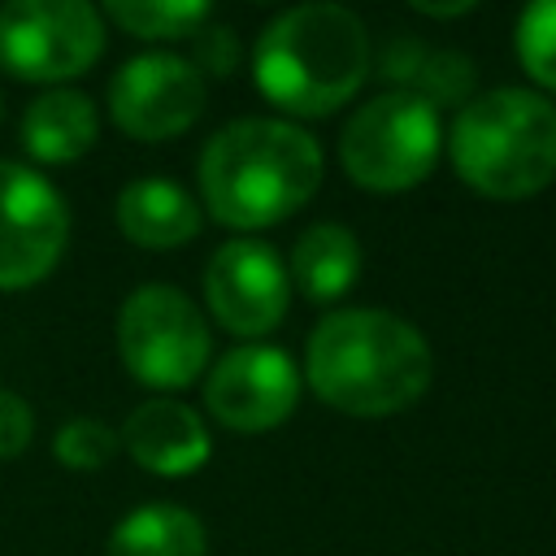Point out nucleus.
Returning a JSON list of instances; mask_svg holds the SVG:
<instances>
[{
	"label": "nucleus",
	"instance_id": "obj_1",
	"mask_svg": "<svg viewBox=\"0 0 556 556\" xmlns=\"http://www.w3.org/2000/svg\"><path fill=\"white\" fill-rule=\"evenodd\" d=\"M434 356L417 326L387 308L326 313L304 348V378L339 413L387 417L421 400Z\"/></svg>",
	"mask_w": 556,
	"mask_h": 556
},
{
	"label": "nucleus",
	"instance_id": "obj_2",
	"mask_svg": "<svg viewBox=\"0 0 556 556\" xmlns=\"http://www.w3.org/2000/svg\"><path fill=\"white\" fill-rule=\"evenodd\" d=\"M321 182V148L282 117H239L200 152V195L213 222L261 230L287 222Z\"/></svg>",
	"mask_w": 556,
	"mask_h": 556
},
{
	"label": "nucleus",
	"instance_id": "obj_3",
	"mask_svg": "<svg viewBox=\"0 0 556 556\" xmlns=\"http://www.w3.org/2000/svg\"><path fill=\"white\" fill-rule=\"evenodd\" d=\"M369 74V35L343 4H295L278 13L252 52L256 91L295 117H326Z\"/></svg>",
	"mask_w": 556,
	"mask_h": 556
},
{
	"label": "nucleus",
	"instance_id": "obj_4",
	"mask_svg": "<svg viewBox=\"0 0 556 556\" xmlns=\"http://www.w3.org/2000/svg\"><path fill=\"white\" fill-rule=\"evenodd\" d=\"M447 148L460 182L491 200H526L556 178V104L521 87L482 91L460 104Z\"/></svg>",
	"mask_w": 556,
	"mask_h": 556
},
{
	"label": "nucleus",
	"instance_id": "obj_5",
	"mask_svg": "<svg viewBox=\"0 0 556 556\" xmlns=\"http://www.w3.org/2000/svg\"><path fill=\"white\" fill-rule=\"evenodd\" d=\"M439 143V109L421 96L387 91L348 117L339 135V161L365 191H408L434 169Z\"/></svg>",
	"mask_w": 556,
	"mask_h": 556
},
{
	"label": "nucleus",
	"instance_id": "obj_6",
	"mask_svg": "<svg viewBox=\"0 0 556 556\" xmlns=\"http://www.w3.org/2000/svg\"><path fill=\"white\" fill-rule=\"evenodd\" d=\"M208 326L178 287H139L117 313V356L126 374L156 391H182L208 365Z\"/></svg>",
	"mask_w": 556,
	"mask_h": 556
},
{
	"label": "nucleus",
	"instance_id": "obj_7",
	"mask_svg": "<svg viewBox=\"0 0 556 556\" xmlns=\"http://www.w3.org/2000/svg\"><path fill=\"white\" fill-rule=\"evenodd\" d=\"M104 52V22L83 0H13L0 9V65L22 83L87 74Z\"/></svg>",
	"mask_w": 556,
	"mask_h": 556
},
{
	"label": "nucleus",
	"instance_id": "obj_8",
	"mask_svg": "<svg viewBox=\"0 0 556 556\" xmlns=\"http://www.w3.org/2000/svg\"><path fill=\"white\" fill-rule=\"evenodd\" d=\"M70 239L61 191L30 165L0 161V291L43 282Z\"/></svg>",
	"mask_w": 556,
	"mask_h": 556
},
{
	"label": "nucleus",
	"instance_id": "obj_9",
	"mask_svg": "<svg viewBox=\"0 0 556 556\" xmlns=\"http://www.w3.org/2000/svg\"><path fill=\"white\" fill-rule=\"evenodd\" d=\"M109 113L130 139H174L204 113V78L174 52L130 56L109 83Z\"/></svg>",
	"mask_w": 556,
	"mask_h": 556
},
{
	"label": "nucleus",
	"instance_id": "obj_10",
	"mask_svg": "<svg viewBox=\"0 0 556 556\" xmlns=\"http://www.w3.org/2000/svg\"><path fill=\"white\" fill-rule=\"evenodd\" d=\"M295 400H300V374H295L291 356L269 343H243V348L226 352L204 382L208 413L222 426L243 430V434L282 426L291 417Z\"/></svg>",
	"mask_w": 556,
	"mask_h": 556
},
{
	"label": "nucleus",
	"instance_id": "obj_11",
	"mask_svg": "<svg viewBox=\"0 0 556 556\" xmlns=\"http://www.w3.org/2000/svg\"><path fill=\"white\" fill-rule=\"evenodd\" d=\"M204 295L213 317L230 334H269L291 300V278L278 252L261 239H230L213 252L204 269Z\"/></svg>",
	"mask_w": 556,
	"mask_h": 556
},
{
	"label": "nucleus",
	"instance_id": "obj_12",
	"mask_svg": "<svg viewBox=\"0 0 556 556\" xmlns=\"http://www.w3.org/2000/svg\"><path fill=\"white\" fill-rule=\"evenodd\" d=\"M117 439H122V447L130 452L135 465H143L148 473H161V478L195 473L213 452V439H208L200 413L178 404V400L139 404L126 417Z\"/></svg>",
	"mask_w": 556,
	"mask_h": 556
},
{
	"label": "nucleus",
	"instance_id": "obj_13",
	"mask_svg": "<svg viewBox=\"0 0 556 556\" xmlns=\"http://www.w3.org/2000/svg\"><path fill=\"white\" fill-rule=\"evenodd\" d=\"M117 226L139 248H178L200 235V208L169 178H135L117 195Z\"/></svg>",
	"mask_w": 556,
	"mask_h": 556
},
{
	"label": "nucleus",
	"instance_id": "obj_14",
	"mask_svg": "<svg viewBox=\"0 0 556 556\" xmlns=\"http://www.w3.org/2000/svg\"><path fill=\"white\" fill-rule=\"evenodd\" d=\"M96 104L83 91H43L22 113V143L43 165L78 161L96 143Z\"/></svg>",
	"mask_w": 556,
	"mask_h": 556
},
{
	"label": "nucleus",
	"instance_id": "obj_15",
	"mask_svg": "<svg viewBox=\"0 0 556 556\" xmlns=\"http://www.w3.org/2000/svg\"><path fill=\"white\" fill-rule=\"evenodd\" d=\"M356 274H361V243L339 222L308 226L291 248V274L287 278H295V287L317 304L339 300L356 282Z\"/></svg>",
	"mask_w": 556,
	"mask_h": 556
},
{
	"label": "nucleus",
	"instance_id": "obj_16",
	"mask_svg": "<svg viewBox=\"0 0 556 556\" xmlns=\"http://www.w3.org/2000/svg\"><path fill=\"white\" fill-rule=\"evenodd\" d=\"M382 74L391 83H400V91L421 96L426 104H456L469 96L473 87V61L447 48H426L417 39H391L387 56H382Z\"/></svg>",
	"mask_w": 556,
	"mask_h": 556
},
{
	"label": "nucleus",
	"instance_id": "obj_17",
	"mask_svg": "<svg viewBox=\"0 0 556 556\" xmlns=\"http://www.w3.org/2000/svg\"><path fill=\"white\" fill-rule=\"evenodd\" d=\"M208 539L195 513L178 504H143L109 534V556H204Z\"/></svg>",
	"mask_w": 556,
	"mask_h": 556
},
{
	"label": "nucleus",
	"instance_id": "obj_18",
	"mask_svg": "<svg viewBox=\"0 0 556 556\" xmlns=\"http://www.w3.org/2000/svg\"><path fill=\"white\" fill-rule=\"evenodd\" d=\"M104 13L139 39H191L208 22L204 0H109Z\"/></svg>",
	"mask_w": 556,
	"mask_h": 556
},
{
	"label": "nucleus",
	"instance_id": "obj_19",
	"mask_svg": "<svg viewBox=\"0 0 556 556\" xmlns=\"http://www.w3.org/2000/svg\"><path fill=\"white\" fill-rule=\"evenodd\" d=\"M517 56H521V70L556 91V0H539L521 13L517 22Z\"/></svg>",
	"mask_w": 556,
	"mask_h": 556
},
{
	"label": "nucleus",
	"instance_id": "obj_20",
	"mask_svg": "<svg viewBox=\"0 0 556 556\" xmlns=\"http://www.w3.org/2000/svg\"><path fill=\"white\" fill-rule=\"evenodd\" d=\"M117 430L104 426L100 417H70L61 430H56V460L70 465V469H100L113 460L117 452Z\"/></svg>",
	"mask_w": 556,
	"mask_h": 556
},
{
	"label": "nucleus",
	"instance_id": "obj_21",
	"mask_svg": "<svg viewBox=\"0 0 556 556\" xmlns=\"http://www.w3.org/2000/svg\"><path fill=\"white\" fill-rule=\"evenodd\" d=\"M239 65V39L230 26H200L191 35V70L195 74H213L226 78Z\"/></svg>",
	"mask_w": 556,
	"mask_h": 556
},
{
	"label": "nucleus",
	"instance_id": "obj_22",
	"mask_svg": "<svg viewBox=\"0 0 556 556\" xmlns=\"http://www.w3.org/2000/svg\"><path fill=\"white\" fill-rule=\"evenodd\" d=\"M35 434V417H30V404L13 391H0V460H13L26 452Z\"/></svg>",
	"mask_w": 556,
	"mask_h": 556
},
{
	"label": "nucleus",
	"instance_id": "obj_23",
	"mask_svg": "<svg viewBox=\"0 0 556 556\" xmlns=\"http://www.w3.org/2000/svg\"><path fill=\"white\" fill-rule=\"evenodd\" d=\"M417 13H426V17H460V13H473V4L469 0H460V4H426V0H417Z\"/></svg>",
	"mask_w": 556,
	"mask_h": 556
}]
</instances>
